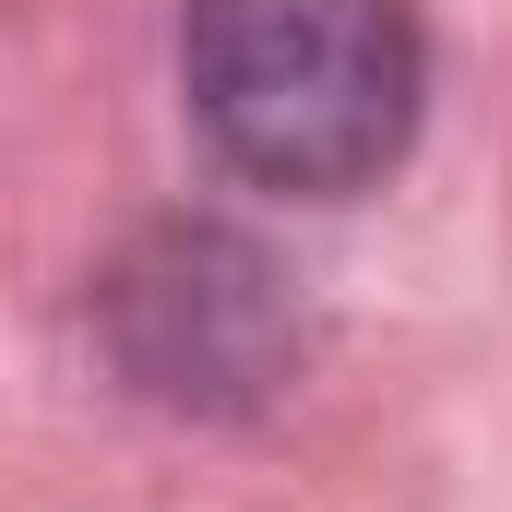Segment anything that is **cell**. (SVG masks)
Segmentation results:
<instances>
[{
    "label": "cell",
    "mask_w": 512,
    "mask_h": 512,
    "mask_svg": "<svg viewBox=\"0 0 512 512\" xmlns=\"http://www.w3.org/2000/svg\"><path fill=\"white\" fill-rule=\"evenodd\" d=\"M179 96L251 191L346 203L417 143L429 36L417 0H191Z\"/></svg>",
    "instance_id": "obj_1"
},
{
    "label": "cell",
    "mask_w": 512,
    "mask_h": 512,
    "mask_svg": "<svg viewBox=\"0 0 512 512\" xmlns=\"http://www.w3.org/2000/svg\"><path fill=\"white\" fill-rule=\"evenodd\" d=\"M96 334L167 417H251L298 382V298L239 227H143L96 274Z\"/></svg>",
    "instance_id": "obj_2"
}]
</instances>
